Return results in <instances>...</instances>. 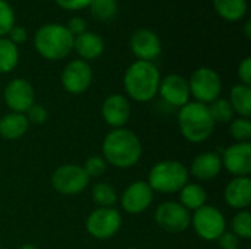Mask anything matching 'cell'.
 I'll list each match as a JSON object with an SVG mask.
<instances>
[{
	"label": "cell",
	"mask_w": 251,
	"mask_h": 249,
	"mask_svg": "<svg viewBox=\"0 0 251 249\" xmlns=\"http://www.w3.org/2000/svg\"><path fill=\"white\" fill-rule=\"evenodd\" d=\"M103 158L107 164L116 169L134 167L143 154V145L140 138L126 128L112 129L101 144Z\"/></svg>",
	"instance_id": "obj_1"
},
{
	"label": "cell",
	"mask_w": 251,
	"mask_h": 249,
	"mask_svg": "<svg viewBox=\"0 0 251 249\" xmlns=\"http://www.w3.org/2000/svg\"><path fill=\"white\" fill-rule=\"evenodd\" d=\"M160 79V72L153 62L137 60L126 69L124 87L134 101L147 103L157 95Z\"/></svg>",
	"instance_id": "obj_2"
},
{
	"label": "cell",
	"mask_w": 251,
	"mask_h": 249,
	"mask_svg": "<svg viewBox=\"0 0 251 249\" xmlns=\"http://www.w3.org/2000/svg\"><path fill=\"white\" fill-rule=\"evenodd\" d=\"M178 125L182 136L193 144L204 142L215 131V120L210 116L207 104L188 101L179 109Z\"/></svg>",
	"instance_id": "obj_3"
},
{
	"label": "cell",
	"mask_w": 251,
	"mask_h": 249,
	"mask_svg": "<svg viewBox=\"0 0 251 249\" xmlns=\"http://www.w3.org/2000/svg\"><path fill=\"white\" fill-rule=\"evenodd\" d=\"M75 37L65 25L46 23L40 26L34 35V45L38 54L47 60H62L74 50Z\"/></svg>",
	"instance_id": "obj_4"
},
{
	"label": "cell",
	"mask_w": 251,
	"mask_h": 249,
	"mask_svg": "<svg viewBox=\"0 0 251 249\" xmlns=\"http://www.w3.org/2000/svg\"><path fill=\"white\" fill-rule=\"evenodd\" d=\"M188 169L176 160H163L156 163L149 172V186L153 192L175 194L188 183Z\"/></svg>",
	"instance_id": "obj_5"
},
{
	"label": "cell",
	"mask_w": 251,
	"mask_h": 249,
	"mask_svg": "<svg viewBox=\"0 0 251 249\" xmlns=\"http://www.w3.org/2000/svg\"><path fill=\"white\" fill-rule=\"evenodd\" d=\"M188 87L190 94L196 101L209 106L212 101L219 98L222 92V79L216 70L210 68H199L193 72Z\"/></svg>",
	"instance_id": "obj_6"
},
{
	"label": "cell",
	"mask_w": 251,
	"mask_h": 249,
	"mask_svg": "<svg viewBox=\"0 0 251 249\" xmlns=\"http://www.w3.org/2000/svg\"><path fill=\"white\" fill-rule=\"evenodd\" d=\"M191 225L196 233L207 242L218 241L219 236L226 230V219L222 211L207 204L193 213Z\"/></svg>",
	"instance_id": "obj_7"
},
{
	"label": "cell",
	"mask_w": 251,
	"mask_h": 249,
	"mask_svg": "<svg viewBox=\"0 0 251 249\" xmlns=\"http://www.w3.org/2000/svg\"><path fill=\"white\" fill-rule=\"evenodd\" d=\"M122 226L121 213L113 207H99L90 213L85 222L87 232L99 241L113 238Z\"/></svg>",
	"instance_id": "obj_8"
},
{
	"label": "cell",
	"mask_w": 251,
	"mask_h": 249,
	"mask_svg": "<svg viewBox=\"0 0 251 249\" xmlns=\"http://www.w3.org/2000/svg\"><path fill=\"white\" fill-rule=\"evenodd\" d=\"M50 182L53 189L62 195H78L87 189L90 178L84 172L82 166L68 163L54 170Z\"/></svg>",
	"instance_id": "obj_9"
},
{
	"label": "cell",
	"mask_w": 251,
	"mask_h": 249,
	"mask_svg": "<svg viewBox=\"0 0 251 249\" xmlns=\"http://www.w3.org/2000/svg\"><path fill=\"white\" fill-rule=\"evenodd\" d=\"M154 220L165 232L181 233L191 226V213L176 201H166L157 207Z\"/></svg>",
	"instance_id": "obj_10"
},
{
	"label": "cell",
	"mask_w": 251,
	"mask_h": 249,
	"mask_svg": "<svg viewBox=\"0 0 251 249\" xmlns=\"http://www.w3.org/2000/svg\"><path fill=\"white\" fill-rule=\"evenodd\" d=\"M63 88L74 95L85 92L93 81V70L88 62L76 59L69 62L60 76Z\"/></svg>",
	"instance_id": "obj_11"
},
{
	"label": "cell",
	"mask_w": 251,
	"mask_h": 249,
	"mask_svg": "<svg viewBox=\"0 0 251 249\" xmlns=\"http://www.w3.org/2000/svg\"><path fill=\"white\" fill-rule=\"evenodd\" d=\"M6 106L13 113H22L25 114L32 104H35V92L32 85L24 79V78H15L12 79L3 92Z\"/></svg>",
	"instance_id": "obj_12"
},
{
	"label": "cell",
	"mask_w": 251,
	"mask_h": 249,
	"mask_svg": "<svg viewBox=\"0 0 251 249\" xmlns=\"http://www.w3.org/2000/svg\"><path fill=\"white\" fill-rule=\"evenodd\" d=\"M222 169L235 178L249 176L251 173V144L235 142L229 145L221 156Z\"/></svg>",
	"instance_id": "obj_13"
},
{
	"label": "cell",
	"mask_w": 251,
	"mask_h": 249,
	"mask_svg": "<svg viewBox=\"0 0 251 249\" xmlns=\"http://www.w3.org/2000/svg\"><path fill=\"white\" fill-rule=\"evenodd\" d=\"M154 192L146 181H137L128 185L122 194L121 204L128 214H141L153 203Z\"/></svg>",
	"instance_id": "obj_14"
},
{
	"label": "cell",
	"mask_w": 251,
	"mask_h": 249,
	"mask_svg": "<svg viewBox=\"0 0 251 249\" xmlns=\"http://www.w3.org/2000/svg\"><path fill=\"white\" fill-rule=\"evenodd\" d=\"M160 97L174 107H182L190 101V87H188V81L178 75V73H171L166 75L163 79H160V85H159V92Z\"/></svg>",
	"instance_id": "obj_15"
},
{
	"label": "cell",
	"mask_w": 251,
	"mask_h": 249,
	"mask_svg": "<svg viewBox=\"0 0 251 249\" xmlns=\"http://www.w3.org/2000/svg\"><path fill=\"white\" fill-rule=\"evenodd\" d=\"M131 50L138 60L151 62L162 53V43L154 31L141 28L131 37Z\"/></svg>",
	"instance_id": "obj_16"
},
{
	"label": "cell",
	"mask_w": 251,
	"mask_h": 249,
	"mask_svg": "<svg viewBox=\"0 0 251 249\" xmlns=\"http://www.w3.org/2000/svg\"><path fill=\"white\" fill-rule=\"evenodd\" d=\"M101 116L104 122L112 128H125L131 116V104L126 97L121 94L109 95L101 106Z\"/></svg>",
	"instance_id": "obj_17"
},
{
	"label": "cell",
	"mask_w": 251,
	"mask_h": 249,
	"mask_svg": "<svg viewBox=\"0 0 251 249\" xmlns=\"http://www.w3.org/2000/svg\"><path fill=\"white\" fill-rule=\"evenodd\" d=\"M222 170L221 156L215 151H204L194 157L188 173L200 182H209L215 179Z\"/></svg>",
	"instance_id": "obj_18"
},
{
	"label": "cell",
	"mask_w": 251,
	"mask_h": 249,
	"mask_svg": "<svg viewBox=\"0 0 251 249\" xmlns=\"http://www.w3.org/2000/svg\"><path fill=\"white\" fill-rule=\"evenodd\" d=\"M225 203L235 210H247L251 204V179L249 176L234 178L224 191Z\"/></svg>",
	"instance_id": "obj_19"
},
{
	"label": "cell",
	"mask_w": 251,
	"mask_h": 249,
	"mask_svg": "<svg viewBox=\"0 0 251 249\" xmlns=\"http://www.w3.org/2000/svg\"><path fill=\"white\" fill-rule=\"evenodd\" d=\"M74 50L78 53L81 60H94L100 57L104 51V41L100 35L85 31L81 35H76L74 40Z\"/></svg>",
	"instance_id": "obj_20"
},
{
	"label": "cell",
	"mask_w": 251,
	"mask_h": 249,
	"mask_svg": "<svg viewBox=\"0 0 251 249\" xmlns=\"http://www.w3.org/2000/svg\"><path fill=\"white\" fill-rule=\"evenodd\" d=\"M29 122L22 113H7L0 119V136L9 141L18 139L26 134Z\"/></svg>",
	"instance_id": "obj_21"
},
{
	"label": "cell",
	"mask_w": 251,
	"mask_h": 249,
	"mask_svg": "<svg viewBox=\"0 0 251 249\" xmlns=\"http://www.w3.org/2000/svg\"><path fill=\"white\" fill-rule=\"evenodd\" d=\"M207 192L200 183H185L179 191V204L190 213L206 205Z\"/></svg>",
	"instance_id": "obj_22"
},
{
	"label": "cell",
	"mask_w": 251,
	"mask_h": 249,
	"mask_svg": "<svg viewBox=\"0 0 251 249\" xmlns=\"http://www.w3.org/2000/svg\"><path fill=\"white\" fill-rule=\"evenodd\" d=\"M229 104L240 117L251 116V87L244 84H237L232 87L229 94Z\"/></svg>",
	"instance_id": "obj_23"
},
{
	"label": "cell",
	"mask_w": 251,
	"mask_h": 249,
	"mask_svg": "<svg viewBox=\"0 0 251 249\" xmlns=\"http://www.w3.org/2000/svg\"><path fill=\"white\" fill-rule=\"evenodd\" d=\"M213 7L222 19L237 22L247 13V0H213Z\"/></svg>",
	"instance_id": "obj_24"
},
{
	"label": "cell",
	"mask_w": 251,
	"mask_h": 249,
	"mask_svg": "<svg viewBox=\"0 0 251 249\" xmlns=\"http://www.w3.org/2000/svg\"><path fill=\"white\" fill-rule=\"evenodd\" d=\"M19 62V48L9 38H0V73L12 72Z\"/></svg>",
	"instance_id": "obj_25"
},
{
	"label": "cell",
	"mask_w": 251,
	"mask_h": 249,
	"mask_svg": "<svg viewBox=\"0 0 251 249\" xmlns=\"http://www.w3.org/2000/svg\"><path fill=\"white\" fill-rule=\"evenodd\" d=\"M91 197L99 207H113L118 201V194L115 188L106 182L96 183L91 189Z\"/></svg>",
	"instance_id": "obj_26"
},
{
	"label": "cell",
	"mask_w": 251,
	"mask_h": 249,
	"mask_svg": "<svg viewBox=\"0 0 251 249\" xmlns=\"http://www.w3.org/2000/svg\"><path fill=\"white\" fill-rule=\"evenodd\" d=\"M207 107H209L210 116L215 120V123H231L235 119V113H234L229 101L225 98L219 97L215 101H212Z\"/></svg>",
	"instance_id": "obj_27"
},
{
	"label": "cell",
	"mask_w": 251,
	"mask_h": 249,
	"mask_svg": "<svg viewBox=\"0 0 251 249\" xmlns=\"http://www.w3.org/2000/svg\"><path fill=\"white\" fill-rule=\"evenodd\" d=\"M91 13L100 21H110L118 13V1L116 0H91L90 3Z\"/></svg>",
	"instance_id": "obj_28"
},
{
	"label": "cell",
	"mask_w": 251,
	"mask_h": 249,
	"mask_svg": "<svg viewBox=\"0 0 251 249\" xmlns=\"http://www.w3.org/2000/svg\"><path fill=\"white\" fill-rule=\"evenodd\" d=\"M231 232L238 236V239H250L251 238V214L249 210H240L232 222Z\"/></svg>",
	"instance_id": "obj_29"
},
{
	"label": "cell",
	"mask_w": 251,
	"mask_h": 249,
	"mask_svg": "<svg viewBox=\"0 0 251 249\" xmlns=\"http://www.w3.org/2000/svg\"><path fill=\"white\" fill-rule=\"evenodd\" d=\"M229 134L237 142H249L251 138V122L249 117H237L229 123Z\"/></svg>",
	"instance_id": "obj_30"
},
{
	"label": "cell",
	"mask_w": 251,
	"mask_h": 249,
	"mask_svg": "<svg viewBox=\"0 0 251 249\" xmlns=\"http://www.w3.org/2000/svg\"><path fill=\"white\" fill-rule=\"evenodd\" d=\"M15 26V12L6 0H0V38Z\"/></svg>",
	"instance_id": "obj_31"
},
{
	"label": "cell",
	"mask_w": 251,
	"mask_h": 249,
	"mask_svg": "<svg viewBox=\"0 0 251 249\" xmlns=\"http://www.w3.org/2000/svg\"><path fill=\"white\" fill-rule=\"evenodd\" d=\"M84 172L87 173V176L91 179V178H99L101 176L106 169H107V163L103 157L100 156H91L85 160L84 166H82Z\"/></svg>",
	"instance_id": "obj_32"
},
{
	"label": "cell",
	"mask_w": 251,
	"mask_h": 249,
	"mask_svg": "<svg viewBox=\"0 0 251 249\" xmlns=\"http://www.w3.org/2000/svg\"><path fill=\"white\" fill-rule=\"evenodd\" d=\"M25 116H26V119H28L29 123L41 125V123H44L47 120L49 113H47V110H46L44 106H41V104H32L29 107V110L25 113Z\"/></svg>",
	"instance_id": "obj_33"
},
{
	"label": "cell",
	"mask_w": 251,
	"mask_h": 249,
	"mask_svg": "<svg viewBox=\"0 0 251 249\" xmlns=\"http://www.w3.org/2000/svg\"><path fill=\"white\" fill-rule=\"evenodd\" d=\"M218 242H219V247H221V249H238V245H240V239H238V236H237V235H234L231 230H229V232H228V230H225V232L219 236Z\"/></svg>",
	"instance_id": "obj_34"
},
{
	"label": "cell",
	"mask_w": 251,
	"mask_h": 249,
	"mask_svg": "<svg viewBox=\"0 0 251 249\" xmlns=\"http://www.w3.org/2000/svg\"><path fill=\"white\" fill-rule=\"evenodd\" d=\"M238 76L241 84L251 85V57H246L238 66Z\"/></svg>",
	"instance_id": "obj_35"
},
{
	"label": "cell",
	"mask_w": 251,
	"mask_h": 249,
	"mask_svg": "<svg viewBox=\"0 0 251 249\" xmlns=\"http://www.w3.org/2000/svg\"><path fill=\"white\" fill-rule=\"evenodd\" d=\"M66 28L69 29V32L74 37H76V35H81V34H84L87 31V22L81 16H75V18H72L69 21V23H68Z\"/></svg>",
	"instance_id": "obj_36"
},
{
	"label": "cell",
	"mask_w": 251,
	"mask_h": 249,
	"mask_svg": "<svg viewBox=\"0 0 251 249\" xmlns=\"http://www.w3.org/2000/svg\"><path fill=\"white\" fill-rule=\"evenodd\" d=\"M62 9L65 10H81L84 7H88L91 0H54Z\"/></svg>",
	"instance_id": "obj_37"
},
{
	"label": "cell",
	"mask_w": 251,
	"mask_h": 249,
	"mask_svg": "<svg viewBox=\"0 0 251 249\" xmlns=\"http://www.w3.org/2000/svg\"><path fill=\"white\" fill-rule=\"evenodd\" d=\"M26 31H25V28L24 26H19V25H15L10 31H9V40L13 43V44H16V45H19V44H24L25 41H26Z\"/></svg>",
	"instance_id": "obj_38"
},
{
	"label": "cell",
	"mask_w": 251,
	"mask_h": 249,
	"mask_svg": "<svg viewBox=\"0 0 251 249\" xmlns=\"http://www.w3.org/2000/svg\"><path fill=\"white\" fill-rule=\"evenodd\" d=\"M244 32H246V37H247V38H251V22L250 21H247V22H246Z\"/></svg>",
	"instance_id": "obj_39"
},
{
	"label": "cell",
	"mask_w": 251,
	"mask_h": 249,
	"mask_svg": "<svg viewBox=\"0 0 251 249\" xmlns=\"http://www.w3.org/2000/svg\"><path fill=\"white\" fill-rule=\"evenodd\" d=\"M19 249H37V247H35V245H32V244H24V245H22Z\"/></svg>",
	"instance_id": "obj_40"
},
{
	"label": "cell",
	"mask_w": 251,
	"mask_h": 249,
	"mask_svg": "<svg viewBox=\"0 0 251 249\" xmlns=\"http://www.w3.org/2000/svg\"><path fill=\"white\" fill-rule=\"evenodd\" d=\"M125 249H137V248H125Z\"/></svg>",
	"instance_id": "obj_41"
},
{
	"label": "cell",
	"mask_w": 251,
	"mask_h": 249,
	"mask_svg": "<svg viewBox=\"0 0 251 249\" xmlns=\"http://www.w3.org/2000/svg\"><path fill=\"white\" fill-rule=\"evenodd\" d=\"M0 249H3V248H1V247H0Z\"/></svg>",
	"instance_id": "obj_42"
},
{
	"label": "cell",
	"mask_w": 251,
	"mask_h": 249,
	"mask_svg": "<svg viewBox=\"0 0 251 249\" xmlns=\"http://www.w3.org/2000/svg\"><path fill=\"white\" fill-rule=\"evenodd\" d=\"M238 249H240V248H238Z\"/></svg>",
	"instance_id": "obj_43"
}]
</instances>
